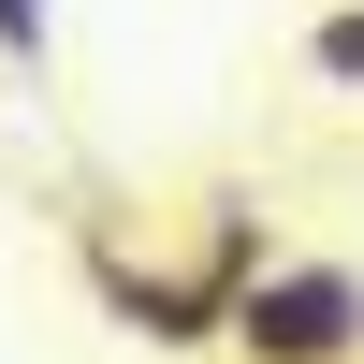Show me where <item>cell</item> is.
Masks as SVG:
<instances>
[{"label": "cell", "instance_id": "cell-2", "mask_svg": "<svg viewBox=\"0 0 364 364\" xmlns=\"http://www.w3.org/2000/svg\"><path fill=\"white\" fill-rule=\"evenodd\" d=\"M233 364H364V262L291 248L277 277H248V306H233Z\"/></svg>", "mask_w": 364, "mask_h": 364}, {"label": "cell", "instance_id": "cell-1", "mask_svg": "<svg viewBox=\"0 0 364 364\" xmlns=\"http://www.w3.org/2000/svg\"><path fill=\"white\" fill-rule=\"evenodd\" d=\"M73 277H87V306L117 321V336H146V350H233V291L204 277V262H146L117 219H73Z\"/></svg>", "mask_w": 364, "mask_h": 364}, {"label": "cell", "instance_id": "cell-3", "mask_svg": "<svg viewBox=\"0 0 364 364\" xmlns=\"http://www.w3.org/2000/svg\"><path fill=\"white\" fill-rule=\"evenodd\" d=\"M306 87L364 102V0H321V15H306Z\"/></svg>", "mask_w": 364, "mask_h": 364}, {"label": "cell", "instance_id": "cell-4", "mask_svg": "<svg viewBox=\"0 0 364 364\" xmlns=\"http://www.w3.org/2000/svg\"><path fill=\"white\" fill-rule=\"evenodd\" d=\"M0 73H58V0H0Z\"/></svg>", "mask_w": 364, "mask_h": 364}]
</instances>
